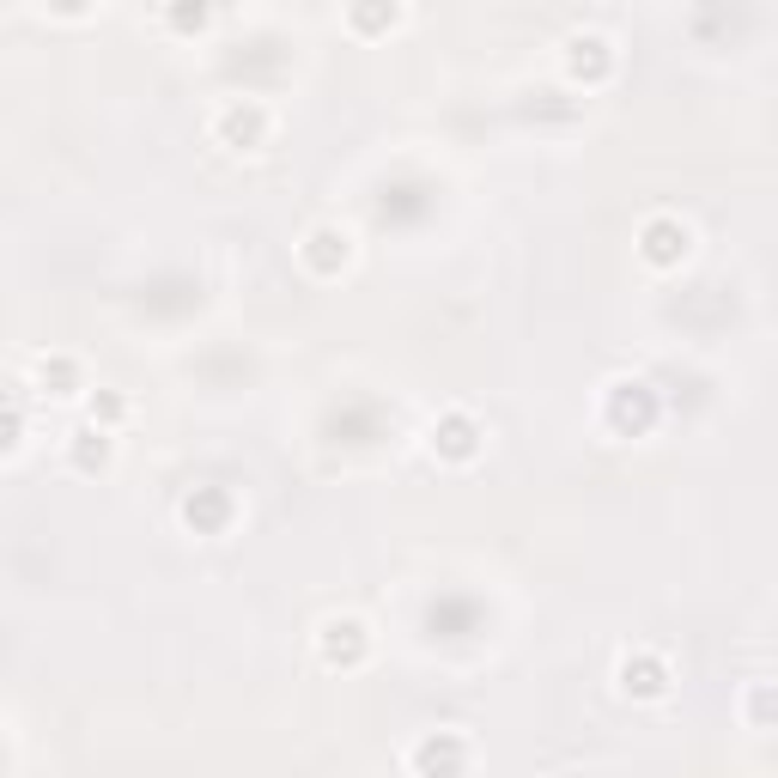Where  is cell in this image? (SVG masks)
I'll use <instances>...</instances> for the list:
<instances>
[{
  "instance_id": "cell-1",
  "label": "cell",
  "mask_w": 778,
  "mask_h": 778,
  "mask_svg": "<svg viewBox=\"0 0 778 778\" xmlns=\"http://www.w3.org/2000/svg\"><path fill=\"white\" fill-rule=\"evenodd\" d=\"M456 766H462V742L444 730V736H432V742H420V772H432V778H456Z\"/></svg>"
},
{
  "instance_id": "cell-2",
  "label": "cell",
  "mask_w": 778,
  "mask_h": 778,
  "mask_svg": "<svg viewBox=\"0 0 778 778\" xmlns=\"http://www.w3.org/2000/svg\"><path fill=\"white\" fill-rule=\"evenodd\" d=\"M329 639H323V651H329V663H341V651L353 657L359 651V620H329V627H323Z\"/></svg>"
},
{
  "instance_id": "cell-3",
  "label": "cell",
  "mask_w": 778,
  "mask_h": 778,
  "mask_svg": "<svg viewBox=\"0 0 778 778\" xmlns=\"http://www.w3.org/2000/svg\"><path fill=\"white\" fill-rule=\"evenodd\" d=\"M444 450H450V456H469V450H475V426L462 420V414L444 420Z\"/></svg>"
},
{
  "instance_id": "cell-4",
  "label": "cell",
  "mask_w": 778,
  "mask_h": 778,
  "mask_svg": "<svg viewBox=\"0 0 778 778\" xmlns=\"http://www.w3.org/2000/svg\"><path fill=\"white\" fill-rule=\"evenodd\" d=\"M645 256H651V262H669V256H675V231H669V225H657V231H651Z\"/></svg>"
},
{
  "instance_id": "cell-5",
  "label": "cell",
  "mask_w": 778,
  "mask_h": 778,
  "mask_svg": "<svg viewBox=\"0 0 778 778\" xmlns=\"http://www.w3.org/2000/svg\"><path fill=\"white\" fill-rule=\"evenodd\" d=\"M231 128H238L244 140H256V128H262V116H256V110H250V116H244V110H231Z\"/></svg>"
}]
</instances>
